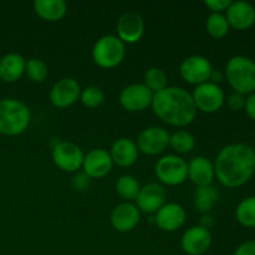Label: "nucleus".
I'll list each match as a JSON object with an SVG mask.
<instances>
[{
	"label": "nucleus",
	"mask_w": 255,
	"mask_h": 255,
	"mask_svg": "<svg viewBox=\"0 0 255 255\" xmlns=\"http://www.w3.org/2000/svg\"><path fill=\"white\" fill-rule=\"evenodd\" d=\"M169 136L171 134L168 131L162 127H148L139 133L136 143L137 148L144 154L156 156L162 153L169 146Z\"/></svg>",
	"instance_id": "nucleus-11"
},
{
	"label": "nucleus",
	"mask_w": 255,
	"mask_h": 255,
	"mask_svg": "<svg viewBox=\"0 0 255 255\" xmlns=\"http://www.w3.org/2000/svg\"><path fill=\"white\" fill-rule=\"evenodd\" d=\"M144 31V22L141 15L137 11L124 12L117 20V37L122 42L127 44H133L137 42L142 36Z\"/></svg>",
	"instance_id": "nucleus-14"
},
{
	"label": "nucleus",
	"mask_w": 255,
	"mask_h": 255,
	"mask_svg": "<svg viewBox=\"0 0 255 255\" xmlns=\"http://www.w3.org/2000/svg\"><path fill=\"white\" fill-rule=\"evenodd\" d=\"M111 158L120 167H129L138 158L137 144L129 138H120L112 144Z\"/></svg>",
	"instance_id": "nucleus-21"
},
{
	"label": "nucleus",
	"mask_w": 255,
	"mask_h": 255,
	"mask_svg": "<svg viewBox=\"0 0 255 255\" xmlns=\"http://www.w3.org/2000/svg\"><path fill=\"white\" fill-rule=\"evenodd\" d=\"M167 82H168V77L164 70L159 69V67H151L144 74V85L151 90L153 94L162 91L167 87Z\"/></svg>",
	"instance_id": "nucleus-29"
},
{
	"label": "nucleus",
	"mask_w": 255,
	"mask_h": 255,
	"mask_svg": "<svg viewBox=\"0 0 255 255\" xmlns=\"http://www.w3.org/2000/svg\"><path fill=\"white\" fill-rule=\"evenodd\" d=\"M236 218L241 226L255 228V196L247 197L236 209Z\"/></svg>",
	"instance_id": "nucleus-25"
},
{
	"label": "nucleus",
	"mask_w": 255,
	"mask_h": 255,
	"mask_svg": "<svg viewBox=\"0 0 255 255\" xmlns=\"http://www.w3.org/2000/svg\"><path fill=\"white\" fill-rule=\"evenodd\" d=\"M226 77L234 92L248 96L255 92V61L251 57L237 55L226 65Z\"/></svg>",
	"instance_id": "nucleus-4"
},
{
	"label": "nucleus",
	"mask_w": 255,
	"mask_h": 255,
	"mask_svg": "<svg viewBox=\"0 0 255 255\" xmlns=\"http://www.w3.org/2000/svg\"><path fill=\"white\" fill-rule=\"evenodd\" d=\"M226 17L229 26L233 29L248 30L255 24V7L244 0L232 1L227 9Z\"/></svg>",
	"instance_id": "nucleus-17"
},
{
	"label": "nucleus",
	"mask_w": 255,
	"mask_h": 255,
	"mask_svg": "<svg viewBox=\"0 0 255 255\" xmlns=\"http://www.w3.org/2000/svg\"><path fill=\"white\" fill-rule=\"evenodd\" d=\"M206 27L208 34L211 36L216 37V39L224 37L229 32V29H231L226 15L219 14V12H212L209 15L206 22Z\"/></svg>",
	"instance_id": "nucleus-27"
},
{
	"label": "nucleus",
	"mask_w": 255,
	"mask_h": 255,
	"mask_svg": "<svg viewBox=\"0 0 255 255\" xmlns=\"http://www.w3.org/2000/svg\"><path fill=\"white\" fill-rule=\"evenodd\" d=\"M212 246V234L209 229L202 226L187 229L181 239V247L188 255H203Z\"/></svg>",
	"instance_id": "nucleus-13"
},
{
	"label": "nucleus",
	"mask_w": 255,
	"mask_h": 255,
	"mask_svg": "<svg viewBox=\"0 0 255 255\" xmlns=\"http://www.w3.org/2000/svg\"><path fill=\"white\" fill-rule=\"evenodd\" d=\"M169 146L178 153H188L196 146V139L187 131H177L169 136Z\"/></svg>",
	"instance_id": "nucleus-28"
},
{
	"label": "nucleus",
	"mask_w": 255,
	"mask_h": 255,
	"mask_svg": "<svg viewBox=\"0 0 255 255\" xmlns=\"http://www.w3.org/2000/svg\"><path fill=\"white\" fill-rule=\"evenodd\" d=\"M234 255H255V241L242 243L234 252Z\"/></svg>",
	"instance_id": "nucleus-34"
},
{
	"label": "nucleus",
	"mask_w": 255,
	"mask_h": 255,
	"mask_svg": "<svg viewBox=\"0 0 255 255\" xmlns=\"http://www.w3.org/2000/svg\"><path fill=\"white\" fill-rule=\"evenodd\" d=\"M194 106L204 114H214L223 107L226 102L223 90L219 85L208 81L198 85L192 94Z\"/></svg>",
	"instance_id": "nucleus-7"
},
{
	"label": "nucleus",
	"mask_w": 255,
	"mask_h": 255,
	"mask_svg": "<svg viewBox=\"0 0 255 255\" xmlns=\"http://www.w3.org/2000/svg\"><path fill=\"white\" fill-rule=\"evenodd\" d=\"M202 219H203V221H202V227L209 229V226L213 223V221H212V217L211 216H204Z\"/></svg>",
	"instance_id": "nucleus-38"
},
{
	"label": "nucleus",
	"mask_w": 255,
	"mask_h": 255,
	"mask_svg": "<svg viewBox=\"0 0 255 255\" xmlns=\"http://www.w3.org/2000/svg\"><path fill=\"white\" fill-rule=\"evenodd\" d=\"M154 172L159 181L167 186H178L188 177V163L182 157L167 154L157 161Z\"/></svg>",
	"instance_id": "nucleus-6"
},
{
	"label": "nucleus",
	"mask_w": 255,
	"mask_h": 255,
	"mask_svg": "<svg viewBox=\"0 0 255 255\" xmlns=\"http://www.w3.org/2000/svg\"><path fill=\"white\" fill-rule=\"evenodd\" d=\"M218 198L219 193L216 187H198L193 193L194 208L198 212H202V213H207L216 206Z\"/></svg>",
	"instance_id": "nucleus-24"
},
{
	"label": "nucleus",
	"mask_w": 255,
	"mask_h": 255,
	"mask_svg": "<svg viewBox=\"0 0 255 255\" xmlns=\"http://www.w3.org/2000/svg\"><path fill=\"white\" fill-rule=\"evenodd\" d=\"M81 95L79 82L72 77H64L52 86L50 91V101L57 109H66L74 105Z\"/></svg>",
	"instance_id": "nucleus-12"
},
{
	"label": "nucleus",
	"mask_w": 255,
	"mask_h": 255,
	"mask_svg": "<svg viewBox=\"0 0 255 255\" xmlns=\"http://www.w3.org/2000/svg\"><path fill=\"white\" fill-rule=\"evenodd\" d=\"M166 201V189L158 183H148L139 189L137 196V208L143 213H157Z\"/></svg>",
	"instance_id": "nucleus-16"
},
{
	"label": "nucleus",
	"mask_w": 255,
	"mask_h": 255,
	"mask_svg": "<svg viewBox=\"0 0 255 255\" xmlns=\"http://www.w3.org/2000/svg\"><path fill=\"white\" fill-rule=\"evenodd\" d=\"M244 110H246L247 115L251 120L255 121V92L254 94L248 95L246 97V105H244Z\"/></svg>",
	"instance_id": "nucleus-35"
},
{
	"label": "nucleus",
	"mask_w": 255,
	"mask_h": 255,
	"mask_svg": "<svg viewBox=\"0 0 255 255\" xmlns=\"http://www.w3.org/2000/svg\"><path fill=\"white\" fill-rule=\"evenodd\" d=\"M179 72L184 81L198 86L209 81L213 72V66L207 57L193 55L183 60L179 67Z\"/></svg>",
	"instance_id": "nucleus-8"
},
{
	"label": "nucleus",
	"mask_w": 255,
	"mask_h": 255,
	"mask_svg": "<svg viewBox=\"0 0 255 255\" xmlns=\"http://www.w3.org/2000/svg\"><path fill=\"white\" fill-rule=\"evenodd\" d=\"M139 183L133 176L129 174H125L121 176L116 182V192L121 198L127 199V201H132L136 199L139 193Z\"/></svg>",
	"instance_id": "nucleus-26"
},
{
	"label": "nucleus",
	"mask_w": 255,
	"mask_h": 255,
	"mask_svg": "<svg viewBox=\"0 0 255 255\" xmlns=\"http://www.w3.org/2000/svg\"><path fill=\"white\" fill-rule=\"evenodd\" d=\"M112 166L114 161L111 154L102 148L91 149L84 157V163H82L85 174L89 178H102L107 176L111 172Z\"/></svg>",
	"instance_id": "nucleus-15"
},
{
	"label": "nucleus",
	"mask_w": 255,
	"mask_h": 255,
	"mask_svg": "<svg viewBox=\"0 0 255 255\" xmlns=\"http://www.w3.org/2000/svg\"><path fill=\"white\" fill-rule=\"evenodd\" d=\"M25 72L34 82H42L47 76V65L42 60L32 57L26 61Z\"/></svg>",
	"instance_id": "nucleus-30"
},
{
	"label": "nucleus",
	"mask_w": 255,
	"mask_h": 255,
	"mask_svg": "<svg viewBox=\"0 0 255 255\" xmlns=\"http://www.w3.org/2000/svg\"><path fill=\"white\" fill-rule=\"evenodd\" d=\"M84 157L82 149L72 142H59L52 149L54 163L64 172H75L81 168Z\"/></svg>",
	"instance_id": "nucleus-9"
},
{
	"label": "nucleus",
	"mask_w": 255,
	"mask_h": 255,
	"mask_svg": "<svg viewBox=\"0 0 255 255\" xmlns=\"http://www.w3.org/2000/svg\"><path fill=\"white\" fill-rule=\"evenodd\" d=\"M227 105L231 110L233 111H239V110L244 109V105H246V96L239 92H233L228 96L227 99Z\"/></svg>",
	"instance_id": "nucleus-32"
},
{
	"label": "nucleus",
	"mask_w": 255,
	"mask_h": 255,
	"mask_svg": "<svg viewBox=\"0 0 255 255\" xmlns=\"http://www.w3.org/2000/svg\"><path fill=\"white\" fill-rule=\"evenodd\" d=\"M34 10L46 21H59L66 15L67 5L64 0H35Z\"/></svg>",
	"instance_id": "nucleus-23"
},
{
	"label": "nucleus",
	"mask_w": 255,
	"mask_h": 255,
	"mask_svg": "<svg viewBox=\"0 0 255 255\" xmlns=\"http://www.w3.org/2000/svg\"><path fill=\"white\" fill-rule=\"evenodd\" d=\"M152 110L158 119L171 126L184 127L196 119L197 109L187 90L169 86L153 94Z\"/></svg>",
	"instance_id": "nucleus-2"
},
{
	"label": "nucleus",
	"mask_w": 255,
	"mask_h": 255,
	"mask_svg": "<svg viewBox=\"0 0 255 255\" xmlns=\"http://www.w3.org/2000/svg\"><path fill=\"white\" fill-rule=\"evenodd\" d=\"M126 49L125 44L115 35H105L97 40L92 49V59L95 64L102 69H112L124 60Z\"/></svg>",
	"instance_id": "nucleus-5"
},
{
	"label": "nucleus",
	"mask_w": 255,
	"mask_h": 255,
	"mask_svg": "<svg viewBox=\"0 0 255 255\" xmlns=\"http://www.w3.org/2000/svg\"><path fill=\"white\" fill-rule=\"evenodd\" d=\"M89 177L85 173H82L79 174L77 177H75L74 183L72 184H74V188L76 189V191H84V189L89 186Z\"/></svg>",
	"instance_id": "nucleus-36"
},
{
	"label": "nucleus",
	"mask_w": 255,
	"mask_h": 255,
	"mask_svg": "<svg viewBox=\"0 0 255 255\" xmlns=\"http://www.w3.org/2000/svg\"><path fill=\"white\" fill-rule=\"evenodd\" d=\"M153 92L144 84H132L120 94V104L129 112L143 111L152 105Z\"/></svg>",
	"instance_id": "nucleus-10"
},
{
	"label": "nucleus",
	"mask_w": 255,
	"mask_h": 255,
	"mask_svg": "<svg viewBox=\"0 0 255 255\" xmlns=\"http://www.w3.org/2000/svg\"><path fill=\"white\" fill-rule=\"evenodd\" d=\"M214 173L227 188L243 186L255 173V149L246 143L228 144L217 156Z\"/></svg>",
	"instance_id": "nucleus-1"
},
{
	"label": "nucleus",
	"mask_w": 255,
	"mask_h": 255,
	"mask_svg": "<svg viewBox=\"0 0 255 255\" xmlns=\"http://www.w3.org/2000/svg\"><path fill=\"white\" fill-rule=\"evenodd\" d=\"M214 177V166L208 158L197 156L191 159L188 163V178L197 187L212 186Z\"/></svg>",
	"instance_id": "nucleus-20"
},
{
	"label": "nucleus",
	"mask_w": 255,
	"mask_h": 255,
	"mask_svg": "<svg viewBox=\"0 0 255 255\" xmlns=\"http://www.w3.org/2000/svg\"><path fill=\"white\" fill-rule=\"evenodd\" d=\"M204 4H206V6L208 9L212 10V12H219V14H222V11H227V9L232 4V1L231 0H206Z\"/></svg>",
	"instance_id": "nucleus-33"
},
{
	"label": "nucleus",
	"mask_w": 255,
	"mask_h": 255,
	"mask_svg": "<svg viewBox=\"0 0 255 255\" xmlns=\"http://www.w3.org/2000/svg\"><path fill=\"white\" fill-rule=\"evenodd\" d=\"M80 100L86 107L95 109V107H99L105 101V94L100 87L87 86L84 90H81Z\"/></svg>",
	"instance_id": "nucleus-31"
},
{
	"label": "nucleus",
	"mask_w": 255,
	"mask_h": 255,
	"mask_svg": "<svg viewBox=\"0 0 255 255\" xmlns=\"http://www.w3.org/2000/svg\"><path fill=\"white\" fill-rule=\"evenodd\" d=\"M156 224L161 231L174 232L186 222V211L177 203L164 204L156 213Z\"/></svg>",
	"instance_id": "nucleus-18"
},
{
	"label": "nucleus",
	"mask_w": 255,
	"mask_h": 255,
	"mask_svg": "<svg viewBox=\"0 0 255 255\" xmlns=\"http://www.w3.org/2000/svg\"><path fill=\"white\" fill-rule=\"evenodd\" d=\"M209 80H212L211 82H213V84H217L218 85L219 82L222 81V80H223V74H222L221 71H218V70H213V72H212V75H211V79Z\"/></svg>",
	"instance_id": "nucleus-37"
},
{
	"label": "nucleus",
	"mask_w": 255,
	"mask_h": 255,
	"mask_svg": "<svg viewBox=\"0 0 255 255\" xmlns=\"http://www.w3.org/2000/svg\"><path fill=\"white\" fill-rule=\"evenodd\" d=\"M26 61L15 52L4 55L0 59V80L4 82H15L24 75Z\"/></svg>",
	"instance_id": "nucleus-22"
},
{
	"label": "nucleus",
	"mask_w": 255,
	"mask_h": 255,
	"mask_svg": "<svg viewBox=\"0 0 255 255\" xmlns=\"http://www.w3.org/2000/svg\"><path fill=\"white\" fill-rule=\"evenodd\" d=\"M139 209L132 203H122L111 213V224L116 231L129 232L136 228L139 222Z\"/></svg>",
	"instance_id": "nucleus-19"
},
{
	"label": "nucleus",
	"mask_w": 255,
	"mask_h": 255,
	"mask_svg": "<svg viewBox=\"0 0 255 255\" xmlns=\"http://www.w3.org/2000/svg\"><path fill=\"white\" fill-rule=\"evenodd\" d=\"M31 120L30 110L24 102L15 99L0 100V133L19 136L27 129Z\"/></svg>",
	"instance_id": "nucleus-3"
}]
</instances>
